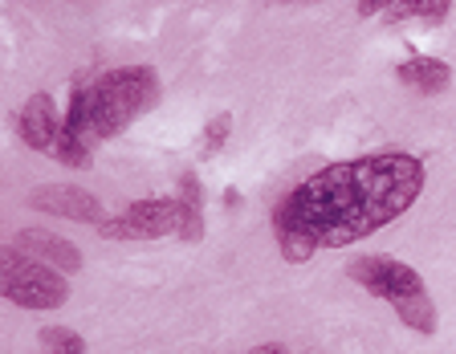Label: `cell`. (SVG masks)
Masks as SVG:
<instances>
[{
    "instance_id": "cell-14",
    "label": "cell",
    "mask_w": 456,
    "mask_h": 354,
    "mask_svg": "<svg viewBox=\"0 0 456 354\" xmlns=\"http://www.w3.org/2000/svg\"><path fill=\"white\" fill-rule=\"evenodd\" d=\"M175 200H183L188 208H204V192H200L196 175H183V180H180V196H175Z\"/></svg>"
},
{
    "instance_id": "cell-15",
    "label": "cell",
    "mask_w": 456,
    "mask_h": 354,
    "mask_svg": "<svg viewBox=\"0 0 456 354\" xmlns=\"http://www.w3.org/2000/svg\"><path fill=\"white\" fill-rule=\"evenodd\" d=\"M395 4H399V0H359V17H379V12L387 17Z\"/></svg>"
},
{
    "instance_id": "cell-17",
    "label": "cell",
    "mask_w": 456,
    "mask_h": 354,
    "mask_svg": "<svg viewBox=\"0 0 456 354\" xmlns=\"http://www.w3.org/2000/svg\"><path fill=\"white\" fill-rule=\"evenodd\" d=\"M281 4H318V0H281Z\"/></svg>"
},
{
    "instance_id": "cell-9",
    "label": "cell",
    "mask_w": 456,
    "mask_h": 354,
    "mask_svg": "<svg viewBox=\"0 0 456 354\" xmlns=\"http://www.w3.org/2000/svg\"><path fill=\"white\" fill-rule=\"evenodd\" d=\"M395 77L403 82L408 90H416V94H444L448 86H452V66L440 58H408L403 66L395 69Z\"/></svg>"
},
{
    "instance_id": "cell-6",
    "label": "cell",
    "mask_w": 456,
    "mask_h": 354,
    "mask_svg": "<svg viewBox=\"0 0 456 354\" xmlns=\"http://www.w3.org/2000/svg\"><path fill=\"white\" fill-rule=\"evenodd\" d=\"M28 204L49 216H61V221H77V224H102V200L94 192H86L77 183H45V188H33Z\"/></svg>"
},
{
    "instance_id": "cell-16",
    "label": "cell",
    "mask_w": 456,
    "mask_h": 354,
    "mask_svg": "<svg viewBox=\"0 0 456 354\" xmlns=\"http://www.w3.org/2000/svg\"><path fill=\"white\" fill-rule=\"evenodd\" d=\"M248 354H289V350H285L281 342H261V346H253Z\"/></svg>"
},
{
    "instance_id": "cell-1",
    "label": "cell",
    "mask_w": 456,
    "mask_h": 354,
    "mask_svg": "<svg viewBox=\"0 0 456 354\" xmlns=\"http://www.w3.org/2000/svg\"><path fill=\"white\" fill-rule=\"evenodd\" d=\"M424 180V159L408 151H375L330 163L277 200V249L289 265H302L318 249H346L354 240H367L419 200Z\"/></svg>"
},
{
    "instance_id": "cell-2",
    "label": "cell",
    "mask_w": 456,
    "mask_h": 354,
    "mask_svg": "<svg viewBox=\"0 0 456 354\" xmlns=\"http://www.w3.org/2000/svg\"><path fill=\"white\" fill-rule=\"evenodd\" d=\"M155 90L159 82L151 66H118L98 82H77L66 106V126L82 134L90 147H98L102 139L126 131L155 102Z\"/></svg>"
},
{
    "instance_id": "cell-10",
    "label": "cell",
    "mask_w": 456,
    "mask_h": 354,
    "mask_svg": "<svg viewBox=\"0 0 456 354\" xmlns=\"http://www.w3.org/2000/svg\"><path fill=\"white\" fill-rule=\"evenodd\" d=\"M452 9V0H399L395 9L387 12L391 25H403V20H428V25H436V20L448 17Z\"/></svg>"
},
{
    "instance_id": "cell-11",
    "label": "cell",
    "mask_w": 456,
    "mask_h": 354,
    "mask_svg": "<svg viewBox=\"0 0 456 354\" xmlns=\"http://www.w3.org/2000/svg\"><path fill=\"white\" fill-rule=\"evenodd\" d=\"M53 159L82 172V167H90V163H94V147L86 143L77 131H69V126L61 123V134H57V147H53Z\"/></svg>"
},
{
    "instance_id": "cell-5",
    "label": "cell",
    "mask_w": 456,
    "mask_h": 354,
    "mask_svg": "<svg viewBox=\"0 0 456 354\" xmlns=\"http://www.w3.org/2000/svg\"><path fill=\"white\" fill-rule=\"evenodd\" d=\"M183 229V204L180 200H134L131 208H123L118 216L98 224L102 240H159V237H180Z\"/></svg>"
},
{
    "instance_id": "cell-13",
    "label": "cell",
    "mask_w": 456,
    "mask_h": 354,
    "mask_svg": "<svg viewBox=\"0 0 456 354\" xmlns=\"http://www.w3.org/2000/svg\"><path fill=\"white\" fill-rule=\"evenodd\" d=\"M232 134V115H212L204 134H200V155H220V147L228 143Z\"/></svg>"
},
{
    "instance_id": "cell-8",
    "label": "cell",
    "mask_w": 456,
    "mask_h": 354,
    "mask_svg": "<svg viewBox=\"0 0 456 354\" xmlns=\"http://www.w3.org/2000/svg\"><path fill=\"white\" fill-rule=\"evenodd\" d=\"M12 245H17L20 253H28V257L61 269V273H77V269H82V253H77L66 237H57V232H49V229H20L17 237H12Z\"/></svg>"
},
{
    "instance_id": "cell-3",
    "label": "cell",
    "mask_w": 456,
    "mask_h": 354,
    "mask_svg": "<svg viewBox=\"0 0 456 354\" xmlns=\"http://www.w3.org/2000/svg\"><path fill=\"white\" fill-rule=\"evenodd\" d=\"M346 278L359 289H367L370 297L379 302H391V310L399 314V322L416 330V334H436V302L428 294L424 278L408 261L387 257V253H370V257H359L346 265Z\"/></svg>"
},
{
    "instance_id": "cell-7",
    "label": "cell",
    "mask_w": 456,
    "mask_h": 354,
    "mask_svg": "<svg viewBox=\"0 0 456 354\" xmlns=\"http://www.w3.org/2000/svg\"><path fill=\"white\" fill-rule=\"evenodd\" d=\"M61 123H66V115L57 110V102L49 94H33L25 106H20V115H17L20 139H25L33 151H41V155H53L57 134H61Z\"/></svg>"
},
{
    "instance_id": "cell-12",
    "label": "cell",
    "mask_w": 456,
    "mask_h": 354,
    "mask_svg": "<svg viewBox=\"0 0 456 354\" xmlns=\"http://www.w3.org/2000/svg\"><path fill=\"white\" fill-rule=\"evenodd\" d=\"M41 354H86V342L69 326H45L41 330Z\"/></svg>"
},
{
    "instance_id": "cell-4",
    "label": "cell",
    "mask_w": 456,
    "mask_h": 354,
    "mask_svg": "<svg viewBox=\"0 0 456 354\" xmlns=\"http://www.w3.org/2000/svg\"><path fill=\"white\" fill-rule=\"evenodd\" d=\"M0 294L20 310H57L69 302V278H61V269L9 245L0 253Z\"/></svg>"
}]
</instances>
